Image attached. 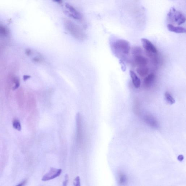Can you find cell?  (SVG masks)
<instances>
[{"instance_id": "obj_7", "label": "cell", "mask_w": 186, "mask_h": 186, "mask_svg": "<svg viewBox=\"0 0 186 186\" xmlns=\"http://www.w3.org/2000/svg\"><path fill=\"white\" fill-rule=\"evenodd\" d=\"M144 120L148 124L155 128L159 127V123L156 118L151 115H146L144 117Z\"/></svg>"}, {"instance_id": "obj_18", "label": "cell", "mask_w": 186, "mask_h": 186, "mask_svg": "<svg viewBox=\"0 0 186 186\" xmlns=\"http://www.w3.org/2000/svg\"><path fill=\"white\" fill-rule=\"evenodd\" d=\"M73 185L75 186H80V181L79 177L77 176L73 182Z\"/></svg>"}, {"instance_id": "obj_19", "label": "cell", "mask_w": 186, "mask_h": 186, "mask_svg": "<svg viewBox=\"0 0 186 186\" xmlns=\"http://www.w3.org/2000/svg\"><path fill=\"white\" fill-rule=\"evenodd\" d=\"M68 181V175H65V180L63 183V185L64 186H67Z\"/></svg>"}, {"instance_id": "obj_16", "label": "cell", "mask_w": 186, "mask_h": 186, "mask_svg": "<svg viewBox=\"0 0 186 186\" xmlns=\"http://www.w3.org/2000/svg\"><path fill=\"white\" fill-rule=\"evenodd\" d=\"M132 53L134 56L141 55L142 53V49L138 46L134 47L132 50Z\"/></svg>"}, {"instance_id": "obj_10", "label": "cell", "mask_w": 186, "mask_h": 186, "mask_svg": "<svg viewBox=\"0 0 186 186\" xmlns=\"http://www.w3.org/2000/svg\"><path fill=\"white\" fill-rule=\"evenodd\" d=\"M130 77L131 78L132 82L134 87L136 88L140 87L141 85L140 79L138 78L135 72L132 71L130 70Z\"/></svg>"}, {"instance_id": "obj_11", "label": "cell", "mask_w": 186, "mask_h": 186, "mask_svg": "<svg viewBox=\"0 0 186 186\" xmlns=\"http://www.w3.org/2000/svg\"><path fill=\"white\" fill-rule=\"evenodd\" d=\"M134 62L139 66H146L148 64L147 59L141 55L134 56Z\"/></svg>"}, {"instance_id": "obj_5", "label": "cell", "mask_w": 186, "mask_h": 186, "mask_svg": "<svg viewBox=\"0 0 186 186\" xmlns=\"http://www.w3.org/2000/svg\"><path fill=\"white\" fill-rule=\"evenodd\" d=\"M62 171V169L55 167H51L49 172L43 176L42 180L43 181H47L55 179L60 176Z\"/></svg>"}, {"instance_id": "obj_4", "label": "cell", "mask_w": 186, "mask_h": 186, "mask_svg": "<svg viewBox=\"0 0 186 186\" xmlns=\"http://www.w3.org/2000/svg\"><path fill=\"white\" fill-rule=\"evenodd\" d=\"M141 42L144 48L148 53L151 55L156 54L158 50L150 40L146 38H142L141 39Z\"/></svg>"}, {"instance_id": "obj_23", "label": "cell", "mask_w": 186, "mask_h": 186, "mask_svg": "<svg viewBox=\"0 0 186 186\" xmlns=\"http://www.w3.org/2000/svg\"><path fill=\"white\" fill-rule=\"evenodd\" d=\"M26 181H24L22 183H21L19 185H18L19 186H22L24 185V184H26Z\"/></svg>"}, {"instance_id": "obj_6", "label": "cell", "mask_w": 186, "mask_h": 186, "mask_svg": "<svg viewBox=\"0 0 186 186\" xmlns=\"http://www.w3.org/2000/svg\"><path fill=\"white\" fill-rule=\"evenodd\" d=\"M65 7L67 9L65 11L66 13L69 17L78 20L82 19L81 14L73 6L67 3L65 5Z\"/></svg>"}, {"instance_id": "obj_1", "label": "cell", "mask_w": 186, "mask_h": 186, "mask_svg": "<svg viewBox=\"0 0 186 186\" xmlns=\"http://www.w3.org/2000/svg\"><path fill=\"white\" fill-rule=\"evenodd\" d=\"M64 24L67 31L76 39L81 41L86 39L87 36L85 32L79 26L72 21L66 20Z\"/></svg>"}, {"instance_id": "obj_22", "label": "cell", "mask_w": 186, "mask_h": 186, "mask_svg": "<svg viewBox=\"0 0 186 186\" xmlns=\"http://www.w3.org/2000/svg\"><path fill=\"white\" fill-rule=\"evenodd\" d=\"M30 77V76H27V75H25L24 76V80H27L28 79V78H29Z\"/></svg>"}, {"instance_id": "obj_2", "label": "cell", "mask_w": 186, "mask_h": 186, "mask_svg": "<svg viewBox=\"0 0 186 186\" xmlns=\"http://www.w3.org/2000/svg\"><path fill=\"white\" fill-rule=\"evenodd\" d=\"M112 48L116 54L127 55L130 52V44L127 41L124 39H118L112 44Z\"/></svg>"}, {"instance_id": "obj_13", "label": "cell", "mask_w": 186, "mask_h": 186, "mask_svg": "<svg viewBox=\"0 0 186 186\" xmlns=\"http://www.w3.org/2000/svg\"><path fill=\"white\" fill-rule=\"evenodd\" d=\"M136 70L139 75L142 77H145L148 74L149 69L148 67H146V66H144L138 67Z\"/></svg>"}, {"instance_id": "obj_21", "label": "cell", "mask_w": 186, "mask_h": 186, "mask_svg": "<svg viewBox=\"0 0 186 186\" xmlns=\"http://www.w3.org/2000/svg\"><path fill=\"white\" fill-rule=\"evenodd\" d=\"M184 158L183 156L182 155H180L179 157H178V160L180 161H182L183 160Z\"/></svg>"}, {"instance_id": "obj_17", "label": "cell", "mask_w": 186, "mask_h": 186, "mask_svg": "<svg viewBox=\"0 0 186 186\" xmlns=\"http://www.w3.org/2000/svg\"><path fill=\"white\" fill-rule=\"evenodd\" d=\"M13 126L16 130L21 131V124L18 120H15L13 121Z\"/></svg>"}, {"instance_id": "obj_9", "label": "cell", "mask_w": 186, "mask_h": 186, "mask_svg": "<svg viewBox=\"0 0 186 186\" xmlns=\"http://www.w3.org/2000/svg\"><path fill=\"white\" fill-rule=\"evenodd\" d=\"M167 28L169 31L176 33H185L186 32V29L180 26H174L172 24H169L167 25Z\"/></svg>"}, {"instance_id": "obj_12", "label": "cell", "mask_w": 186, "mask_h": 186, "mask_svg": "<svg viewBox=\"0 0 186 186\" xmlns=\"http://www.w3.org/2000/svg\"><path fill=\"white\" fill-rule=\"evenodd\" d=\"M155 79V74L150 73L145 78L144 83L146 87H150L152 85Z\"/></svg>"}, {"instance_id": "obj_8", "label": "cell", "mask_w": 186, "mask_h": 186, "mask_svg": "<svg viewBox=\"0 0 186 186\" xmlns=\"http://www.w3.org/2000/svg\"><path fill=\"white\" fill-rule=\"evenodd\" d=\"M81 117L80 113H78L76 116V129H77V139L78 142L81 140L82 131L81 125Z\"/></svg>"}, {"instance_id": "obj_14", "label": "cell", "mask_w": 186, "mask_h": 186, "mask_svg": "<svg viewBox=\"0 0 186 186\" xmlns=\"http://www.w3.org/2000/svg\"><path fill=\"white\" fill-rule=\"evenodd\" d=\"M164 96L166 101L169 105H173L175 103V99L169 92H165V93Z\"/></svg>"}, {"instance_id": "obj_15", "label": "cell", "mask_w": 186, "mask_h": 186, "mask_svg": "<svg viewBox=\"0 0 186 186\" xmlns=\"http://www.w3.org/2000/svg\"><path fill=\"white\" fill-rule=\"evenodd\" d=\"M118 180L120 184L123 185L127 181V177L122 173H120L118 176Z\"/></svg>"}, {"instance_id": "obj_20", "label": "cell", "mask_w": 186, "mask_h": 186, "mask_svg": "<svg viewBox=\"0 0 186 186\" xmlns=\"http://www.w3.org/2000/svg\"><path fill=\"white\" fill-rule=\"evenodd\" d=\"M53 1L54 2L57 3L59 4H62L63 2V0H53Z\"/></svg>"}, {"instance_id": "obj_3", "label": "cell", "mask_w": 186, "mask_h": 186, "mask_svg": "<svg viewBox=\"0 0 186 186\" xmlns=\"http://www.w3.org/2000/svg\"><path fill=\"white\" fill-rule=\"evenodd\" d=\"M167 19L169 22L178 25L184 24L186 21L184 14L174 7L170 9L167 14Z\"/></svg>"}]
</instances>
